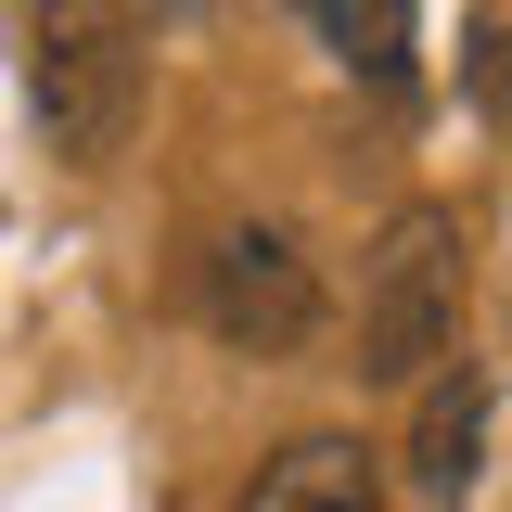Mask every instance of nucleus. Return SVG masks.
<instances>
[{"label": "nucleus", "instance_id": "nucleus-1", "mask_svg": "<svg viewBox=\"0 0 512 512\" xmlns=\"http://www.w3.org/2000/svg\"><path fill=\"white\" fill-rule=\"evenodd\" d=\"M461 359V218L397 205L359 256V384H436Z\"/></svg>", "mask_w": 512, "mask_h": 512}, {"label": "nucleus", "instance_id": "nucleus-4", "mask_svg": "<svg viewBox=\"0 0 512 512\" xmlns=\"http://www.w3.org/2000/svg\"><path fill=\"white\" fill-rule=\"evenodd\" d=\"M487 474V372L448 359L436 384H410V500H461Z\"/></svg>", "mask_w": 512, "mask_h": 512}, {"label": "nucleus", "instance_id": "nucleus-5", "mask_svg": "<svg viewBox=\"0 0 512 512\" xmlns=\"http://www.w3.org/2000/svg\"><path fill=\"white\" fill-rule=\"evenodd\" d=\"M244 512H384V474H372L359 436H295V448L256 461Z\"/></svg>", "mask_w": 512, "mask_h": 512}, {"label": "nucleus", "instance_id": "nucleus-3", "mask_svg": "<svg viewBox=\"0 0 512 512\" xmlns=\"http://www.w3.org/2000/svg\"><path fill=\"white\" fill-rule=\"evenodd\" d=\"M205 333L231 346V359H295L320 333V269L295 231H269V218H231L218 244H205Z\"/></svg>", "mask_w": 512, "mask_h": 512}, {"label": "nucleus", "instance_id": "nucleus-2", "mask_svg": "<svg viewBox=\"0 0 512 512\" xmlns=\"http://www.w3.org/2000/svg\"><path fill=\"white\" fill-rule=\"evenodd\" d=\"M26 90H39V128H52L64 167H116L128 128H141V26H128V0H52Z\"/></svg>", "mask_w": 512, "mask_h": 512}]
</instances>
